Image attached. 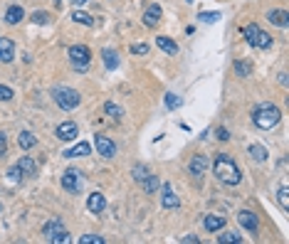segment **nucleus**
I'll use <instances>...</instances> for the list:
<instances>
[{
  "label": "nucleus",
  "instance_id": "obj_1",
  "mask_svg": "<svg viewBox=\"0 0 289 244\" xmlns=\"http://www.w3.org/2000/svg\"><path fill=\"white\" fill-rule=\"evenodd\" d=\"M213 173H215V178H218L223 185H238V183L242 180L238 163H235L227 153H218V155H215V160H213Z\"/></svg>",
  "mask_w": 289,
  "mask_h": 244
},
{
  "label": "nucleus",
  "instance_id": "obj_2",
  "mask_svg": "<svg viewBox=\"0 0 289 244\" xmlns=\"http://www.w3.org/2000/svg\"><path fill=\"white\" fill-rule=\"evenodd\" d=\"M279 119H282V111H279L274 104H259L255 111H252V121H255V126L262 128V131L274 128V126L279 123Z\"/></svg>",
  "mask_w": 289,
  "mask_h": 244
},
{
  "label": "nucleus",
  "instance_id": "obj_3",
  "mask_svg": "<svg viewBox=\"0 0 289 244\" xmlns=\"http://www.w3.org/2000/svg\"><path fill=\"white\" fill-rule=\"evenodd\" d=\"M52 96H55V104L60 106V108H64V111H72V108H77L80 106V94H77L74 89H69V87H57L55 92H52Z\"/></svg>",
  "mask_w": 289,
  "mask_h": 244
},
{
  "label": "nucleus",
  "instance_id": "obj_4",
  "mask_svg": "<svg viewBox=\"0 0 289 244\" xmlns=\"http://www.w3.org/2000/svg\"><path fill=\"white\" fill-rule=\"evenodd\" d=\"M242 32H245V37H247V42H250L252 47H259V49H270V47H272V37L262 30L259 25H255V22L247 25Z\"/></svg>",
  "mask_w": 289,
  "mask_h": 244
},
{
  "label": "nucleus",
  "instance_id": "obj_5",
  "mask_svg": "<svg viewBox=\"0 0 289 244\" xmlns=\"http://www.w3.org/2000/svg\"><path fill=\"white\" fill-rule=\"evenodd\" d=\"M69 60H72L74 69L84 72L87 64H89V60H92V52H89V47H84V45H74V47H69Z\"/></svg>",
  "mask_w": 289,
  "mask_h": 244
},
{
  "label": "nucleus",
  "instance_id": "obj_6",
  "mask_svg": "<svg viewBox=\"0 0 289 244\" xmlns=\"http://www.w3.org/2000/svg\"><path fill=\"white\" fill-rule=\"evenodd\" d=\"M80 185H82V173H80V170H74V168L64 170V175H62V187L67 190V193H77V190H80Z\"/></svg>",
  "mask_w": 289,
  "mask_h": 244
},
{
  "label": "nucleus",
  "instance_id": "obj_7",
  "mask_svg": "<svg viewBox=\"0 0 289 244\" xmlns=\"http://www.w3.org/2000/svg\"><path fill=\"white\" fill-rule=\"evenodd\" d=\"M94 146H96L101 158H114L116 155V146H114L112 138H107V136H94Z\"/></svg>",
  "mask_w": 289,
  "mask_h": 244
},
{
  "label": "nucleus",
  "instance_id": "obj_8",
  "mask_svg": "<svg viewBox=\"0 0 289 244\" xmlns=\"http://www.w3.org/2000/svg\"><path fill=\"white\" fill-rule=\"evenodd\" d=\"M55 136H57L60 141H74L77 136H80V128H77V123H74V121H64V123H60V126H57Z\"/></svg>",
  "mask_w": 289,
  "mask_h": 244
},
{
  "label": "nucleus",
  "instance_id": "obj_9",
  "mask_svg": "<svg viewBox=\"0 0 289 244\" xmlns=\"http://www.w3.org/2000/svg\"><path fill=\"white\" fill-rule=\"evenodd\" d=\"M15 60V42L10 37H0V62H13Z\"/></svg>",
  "mask_w": 289,
  "mask_h": 244
},
{
  "label": "nucleus",
  "instance_id": "obj_10",
  "mask_svg": "<svg viewBox=\"0 0 289 244\" xmlns=\"http://www.w3.org/2000/svg\"><path fill=\"white\" fill-rule=\"evenodd\" d=\"M161 195H163V198H161V202H163V207H166V210H176V207L180 205V202H178V195L173 193V187H171L168 183H163V185H161Z\"/></svg>",
  "mask_w": 289,
  "mask_h": 244
},
{
  "label": "nucleus",
  "instance_id": "obj_11",
  "mask_svg": "<svg viewBox=\"0 0 289 244\" xmlns=\"http://www.w3.org/2000/svg\"><path fill=\"white\" fill-rule=\"evenodd\" d=\"M238 222L247 229V232H257V214L250 210H240L238 212Z\"/></svg>",
  "mask_w": 289,
  "mask_h": 244
},
{
  "label": "nucleus",
  "instance_id": "obj_12",
  "mask_svg": "<svg viewBox=\"0 0 289 244\" xmlns=\"http://www.w3.org/2000/svg\"><path fill=\"white\" fill-rule=\"evenodd\" d=\"M15 166L20 168L22 175H28V178H35V175H37V163H35L30 155H22V158L15 163Z\"/></svg>",
  "mask_w": 289,
  "mask_h": 244
},
{
  "label": "nucleus",
  "instance_id": "obj_13",
  "mask_svg": "<svg viewBox=\"0 0 289 244\" xmlns=\"http://www.w3.org/2000/svg\"><path fill=\"white\" fill-rule=\"evenodd\" d=\"M87 207H89V212L99 214V212H104V207H107V200H104L101 193H92V195L87 198Z\"/></svg>",
  "mask_w": 289,
  "mask_h": 244
},
{
  "label": "nucleus",
  "instance_id": "obj_14",
  "mask_svg": "<svg viewBox=\"0 0 289 244\" xmlns=\"http://www.w3.org/2000/svg\"><path fill=\"white\" fill-rule=\"evenodd\" d=\"M161 15H163L161 5H151V8L146 10V15H144V25H146V27L159 25V22H161Z\"/></svg>",
  "mask_w": 289,
  "mask_h": 244
},
{
  "label": "nucleus",
  "instance_id": "obj_15",
  "mask_svg": "<svg viewBox=\"0 0 289 244\" xmlns=\"http://www.w3.org/2000/svg\"><path fill=\"white\" fill-rule=\"evenodd\" d=\"M89 153H92V146H89L87 141H82V143H77L74 148L64 151V158H84V155H89Z\"/></svg>",
  "mask_w": 289,
  "mask_h": 244
},
{
  "label": "nucleus",
  "instance_id": "obj_16",
  "mask_svg": "<svg viewBox=\"0 0 289 244\" xmlns=\"http://www.w3.org/2000/svg\"><path fill=\"white\" fill-rule=\"evenodd\" d=\"M267 20L272 25H277V27H287L289 25V13L287 10H270L267 13Z\"/></svg>",
  "mask_w": 289,
  "mask_h": 244
},
{
  "label": "nucleus",
  "instance_id": "obj_17",
  "mask_svg": "<svg viewBox=\"0 0 289 244\" xmlns=\"http://www.w3.org/2000/svg\"><path fill=\"white\" fill-rule=\"evenodd\" d=\"M203 227L208 232H218V229L225 227V220H223V217H218V214H208L205 220H203Z\"/></svg>",
  "mask_w": 289,
  "mask_h": 244
},
{
  "label": "nucleus",
  "instance_id": "obj_18",
  "mask_svg": "<svg viewBox=\"0 0 289 244\" xmlns=\"http://www.w3.org/2000/svg\"><path fill=\"white\" fill-rule=\"evenodd\" d=\"M205 168H208V158H205V155H193V160H191L188 170H191L193 175H203V173H205Z\"/></svg>",
  "mask_w": 289,
  "mask_h": 244
},
{
  "label": "nucleus",
  "instance_id": "obj_19",
  "mask_svg": "<svg viewBox=\"0 0 289 244\" xmlns=\"http://www.w3.org/2000/svg\"><path fill=\"white\" fill-rule=\"evenodd\" d=\"M22 17H25V10H22L20 5H10L8 13H5V22H8V25H17Z\"/></svg>",
  "mask_w": 289,
  "mask_h": 244
},
{
  "label": "nucleus",
  "instance_id": "obj_20",
  "mask_svg": "<svg viewBox=\"0 0 289 244\" xmlns=\"http://www.w3.org/2000/svg\"><path fill=\"white\" fill-rule=\"evenodd\" d=\"M101 57H104V67L107 69H116L119 67V54L114 52V49H101Z\"/></svg>",
  "mask_w": 289,
  "mask_h": 244
},
{
  "label": "nucleus",
  "instance_id": "obj_21",
  "mask_svg": "<svg viewBox=\"0 0 289 244\" xmlns=\"http://www.w3.org/2000/svg\"><path fill=\"white\" fill-rule=\"evenodd\" d=\"M156 45H159L166 54H178V45L171 37H156Z\"/></svg>",
  "mask_w": 289,
  "mask_h": 244
},
{
  "label": "nucleus",
  "instance_id": "obj_22",
  "mask_svg": "<svg viewBox=\"0 0 289 244\" xmlns=\"http://www.w3.org/2000/svg\"><path fill=\"white\" fill-rule=\"evenodd\" d=\"M247 153H250V158L257 160V163H265V160H267V148H265V146H257V143H255V146H250Z\"/></svg>",
  "mask_w": 289,
  "mask_h": 244
},
{
  "label": "nucleus",
  "instance_id": "obj_23",
  "mask_svg": "<svg viewBox=\"0 0 289 244\" xmlns=\"http://www.w3.org/2000/svg\"><path fill=\"white\" fill-rule=\"evenodd\" d=\"M161 183H159V178H156L153 173H148L144 180H141V187L146 190V193H156V187H159Z\"/></svg>",
  "mask_w": 289,
  "mask_h": 244
},
{
  "label": "nucleus",
  "instance_id": "obj_24",
  "mask_svg": "<svg viewBox=\"0 0 289 244\" xmlns=\"http://www.w3.org/2000/svg\"><path fill=\"white\" fill-rule=\"evenodd\" d=\"M72 20L80 22V25H87V27H94V17L87 15V13H82V10H74V13H72Z\"/></svg>",
  "mask_w": 289,
  "mask_h": 244
},
{
  "label": "nucleus",
  "instance_id": "obj_25",
  "mask_svg": "<svg viewBox=\"0 0 289 244\" xmlns=\"http://www.w3.org/2000/svg\"><path fill=\"white\" fill-rule=\"evenodd\" d=\"M104 111H107V116H114V119H121V116H124V108H121L119 104H114V101L104 104Z\"/></svg>",
  "mask_w": 289,
  "mask_h": 244
},
{
  "label": "nucleus",
  "instance_id": "obj_26",
  "mask_svg": "<svg viewBox=\"0 0 289 244\" xmlns=\"http://www.w3.org/2000/svg\"><path fill=\"white\" fill-rule=\"evenodd\" d=\"M60 229H64L62 220H49V222L42 227V234H45V237H49V234H55V232H60Z\"/></svg>",
  "mask_w": 289,
  "mask_h": 244
},
{
  "label": "nucleus",
  "instance_id": "obj_27",
  "mask_svg": "<svg viewBox=\"0 0 289 244\" xmlns=\"http://www.w3.org/2000/svg\"><path fill=\"white\" fill-rule=\"evenodd\" d=\"M17 143H20V148L28 151V148L35 146V136H32L30 131H22V133H20V138H17Z\"/></svg>",
  "mask_w": 289,
  "mask_h": 244
},
{
  "label": "nucleus",
  "instance_id": "obj_28",
  "mask_svg": "<svg viewBox=\"0 0 289 244\" xmlns=\"http://www.w3.org/2000/svg\"><path fill=\"white\" fill-rule=\"evenodd\" d=\"M47 239H49V242H55V244H69V242H72V237H69L67 229H60V232H55V234H49Z\"/></svg>",
  "mask_w": 289,
  "mask_h": 244
},
{
  "label": "nucleus",
  "instance_id": "obj_29",
  "mask_svg": "<svg viewBox=\"0 0 289 244\" xmlns=\"http://www.w3.org/2000/svg\"><path fill=\"white\" fill-rule=\"evenodd\" d=\"M277 200H279L282 210H284V212H289V187H287V185H282V187H279V193H277Z\"/></svg>",
  "mask_w": 289,
  "mask_h": 244
},
{
  "label": "nucleus",
  "instance_id": "obj_30",
  "mask_svg": "<svg viewBox=\"0 0 289 244\" xmlns=\"http://www.w3.org/2000/svg\"><path fill=\"white\" fill-rule=\"evenodd\" d=\"M148 173H151V170H148V168L144 166V163H139V166H134V170H131V175H134V180H136V183H141V180H144V178H146Z\"/></svg>",
  "mask_w": 289,
  "mask_h": 244
},
{
  "label": "nucleus",
  "instance_id": "obj_31",
  "mask_svg": "<svg viewBox=\"0 0 289 244\" xmlns=\"http://www.w3.org/2000/svg\"><path fill=\"white\" fill-rule=\"evenodd\" d=\"M232 67H235V72H238V76H250V74H252V64H245V62H235Z\"/></svg>",
  "mask_w": 289,
  "mask_h": 244
},
{
  "label": "nucleus",
  "instance_id": "obj_32",
  "mask_svg": "<svg viewBox=\"0 0 289 244\" xmlns=\"http://www.w3.org/2000/svg\"><path fill=\"white\" fill-rule=\"evenodd\" d=\"M218 239H220L223 244H227V242H235V244H240V242H242V237H240L238 232H225V234H220Z\"/></svg>",
  "mask_w": 289,
  "mask_h": 244
},
{
  "label": "nucleus",
  "instance_id": "obj_33",
  "mask_svg": "<svg viewBox=\"0 0 289 244\" xmlns=\"http://www.w3.org/2000/svg\"><path fill=\"white\" fill-rule=\"evenodd\" d=\"M80 244H104V237H99V234H84L80 239Z\"/></svg>",
  "mask_w": 289,
  "mask_h": 244
},
{
  "label": "nucleus",
  "instance_id": "obj_34",
  "mask_svg": "<svg viewBox=\"0 0 289 244\" xmlns=\"http://www.w3.org/2000/svg\"><path fill=\"white\" fill-rule=\"evenodd\" d=\"M32 22H37V25H47V22H49V15H47L45 10H37V13H32Z\"/></svg>",
  "mask_w": 289,
  "mask_h": 244
},
{
  "label": "nucleus",
  "instance_id": "obj_35",
  "mask_svg": "<svg viewBox=\"0 0 289 244\" xmlns=\"http://www.w3.org/2000/svg\"><path fill=\"white\" fill-rule=\"evenodd\" d=\"M180 104H183V101H180L176 94H166V106H168V108H178Z\"/></svg>",
  "mask_w": 289,
  "mask_h": 244
},
{
  "label": "nucleus",
  "instance_id": "obj_36",
  "mask_svg": "<svg viewBox=\"0 0 289 244\" xmlns=\"http://www.w3.org/2000/svg\"><path fill=\"white\" fill-rule=\"evenodd\" d=\"M198 17H200L203 22H218V20H220V13H200Z\"/></svg>",
  "mask_w": 289,
  "mask_h": 244
},
{
  "label": "nucleus",
  "instance_id": "obj_37",
  "mask_svg": "<svg viewBox=\"0 0 289 244\" xmlns=\"http://www.w3.org/2000/svg\"><path fill=\"white\" fill-rule=\"evenodd\" d=\"M131 54H148V45H144V42L131 45Z\"/></svg>",
  "mask_w": 289,
  "mask_h": 244
},
{
  "label": "nucleus",
  "instance_id": "obj_38",
  "mask_svg": "<svg viewBox=\"0 0 289 244\" xmlns=\"http://www.w3.org/2000/svg\"><path fill=\"white\" fill-rule=\"evenodd\" d=\"M15 94H13V89L10 87H0V101H10Z\"/></svg>",
  "mask_w": 289,
  "mask_h": 244
},
{
  "label": "nucleus",
  "instance_id": "obj_39",
  "mask_svg": "<svg viewBox=\"0 0 289 244\" xmlns=\"http://www.w3.org/2000/svg\"><path fill=\"white\" fill-rule=\"evenodd\" d=\"M5 151H8V138H5V133H0V158L5 155Z\"/></svg>",
  "mask_w": 289,
  "mask_h": 244
},
{
  "label": "nucleus",
  "instance_id": "obj_40",
  "mask_svg": "<svg viewBox=\"0 0 289 244\" xmlns=\"http://www.w3.org/2000/svg\"><path fill=\"white\" fill-rule=\"evenodd\" d=\"M215 133H218V138H220V141H230V133H227V128H223V126H220Z\"/></svg>",
  "mask_w": 289,
  "mask_h": 244
},
{
  "label": "nucleus",
  "instance_id": "obj_41",
  "mask_svg": "<svg viewBox=\"0 0 289 244\" xmlns=\"http://www.w3.org/2000/svg\"><path fill=\"white\" fill-rule=\"evenodd\" d=\"M84 3H89V0H72V5H84Z\"/></svg>",
  "mask_w": 289,
  "mask_h": 244
},
{
  "label": "nucleus",
  "instance_id": "obj_42",
  "mask_svg": "<svg viewBox=\"0 0 289 244\" xmlns=\"http://www.w3.org/2000/svg\"><path fill=\"white\" fill-rule=\"evenodd\" d=\"M188 3H193V0H188Z\"/></svg>",
  "mask_w": 289,
  "mask_h": 244
}]
</instances>
